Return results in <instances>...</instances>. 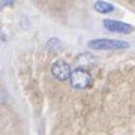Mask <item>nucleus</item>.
<instances>
[{
    "label": "nucleus",
    "mask_w": 135,
    "mask_h": 135,
    "mask_svg": "<svg viewBox=\"0 0 135 135\" xmlns=\"http://www.w3.org/2000/svg\"><path fill=\"white\" fill-rule=\"evenodd\" d=\"M71 86L77 90H83L92 84V75L84 68H77L71 72Z\"/></svg>",
    "instance_id": "1"
},
{
    "label": "nucleus",
    "mask_w": 135,
    "mask_h": 135,
    "mask_svg": "<svg viewBox=\"0 0 135 135\" xmlns=\"http://www.w3.org/2000/svg\"><path fill=\"white\" fill-rule=\"evenodd\" d=\"M5 98H6V95H5V92L0 89V104H3L5 102Z\"/></svg>",
    "instance_id": "8"
},
{
    "label": "nucleus",
    "mask_w": 135,
    "mask_h": 135,
    "mask_svg": "<svg viewBox=\"0 0 135 135\" xmlns=\"http://www.w3.org/2000/svg\"><path fill=\"white\" fill-rule=\"evenodd\" d=\"M77 60L80 63H84V65H93V63L96 62V57L90 53H84V54H80L77 57Z\"/></svg>",
    "instance_id": "7"
},
{
    "label": "nucleus",
    "mask_w": 135,
    "mask_h": 135,
    "mask_svg": "<svg viewBox=\"0 0 135 135\" xmlns=\"http://www.w3.org/2000/svg\"><path fill=\"white\" fill-rule=\"evenodd\" d=\"M95 9L101 14H108V12H113L114 11V6L108 3V2H96L95 3Z\"/></svg>",
    "instance_id": "5"
},
{
    "label": "nucleus",
    "mask_w": 135,
    "mask_h": 135,
    "mask_svg": "<svg viewBox=\"0 0 135 135\" xmlns=\"http://www.w3.org/2000/svg\"><path fill=\"white\" fill-rule=\"evenodd\" d=\"M71 66L65 60H56L51 66V74L59 81H66L68 78H71Z\"/></svg>",
    "instance_id": "3"
},
{
    "label": "nucleus",
    "mask_w": 135,
    "mask_h": 135,
    "mask_svg": "<svg viewBox=\"0 0 135 135\" xmlns=\"http://www.w3.org/2000/svg\"><path fill=\"white\" fill-rule=\"evenodd\" d=\"M104 26L110 32H117V33H131L134 30L131 24L123 21H116V20H104Z\"/></svg>",
    "instance_id": "4"
},
{
    "label": "nucleus",
    "mask_w": 135,
    "mask_h": 135,
    "mask_svg": "<svg viewBox=\"0 0 135 135\" xmlns=\"http://www.w3.org/2000/svg\"><path fill=\"white\" fill-rule=\"evenodd\" d=\"M8 5H12V2H11V0H5V2H3L0 6H8Z\"/></svg>",
    "instance_id": "9"
},
{
    "label": "nucleus",
    "mask_w": 135,
    "mask_h": 135,
    "mask_svg": "<svg viewBox=\"0 0 135 135\" xmlns=\"http://www.w3.org/2000/svg\"><path fill=\"white\" fill-rule=\"evenodd\" d=\"M60 47H62V42H60L59 38H50L45 44V48L50 50V51H57Z\"/></svg>",
    "instance_id": "6"
},
{
    "label": "nucleus",
    "mask_w": 135,
    "mask_h": 135,
    "mask_svg": "<svg viewBox=\"0 0 135 135\" xmlns=\"http://www.w3.org/2000/svg\"><path fill=\"white\" fill-rule=\"evenodd\" d=\"M89 48L92 50H123L128 48L129 44L125 42V41H114V39H93V41H89Z\"/></svg>",
    "instance_id": "2"
},
{
    "label": "nucleus",
    "mask_w": 135,
    "mask_h": 135,
    "mask_svg": "<svg viewBox=\"0 0 135 135\" xmlns=\"http://www.w3.org/2000/svg\"><path fill=\"white\" fill-rule=\"evenodd\" d=\"M0 38L3 39V41H6V35L3 33V30H0Z\"/></svg>",
    "instance_id": "10"
}]
</instances>
